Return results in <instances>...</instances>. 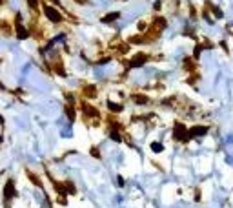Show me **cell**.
<instances>
[{"mask_svg":"<svg viewBox=\"0 0 233 208\" xmlns=\"http://www.w3.org/2000/svg\"><path fill=\"white\" fill-rule=\"evenodd\" d=\"M166 26H168V20L164 17H155V20L151 22V26L148 27V31H144V35H135V37L129 39V42L131 44H148V42H153L160 37V33L164 31Z\"/></svg>","mask_w":233,"mask_h":208,"instance_id":"cell-1","label":"cell"},{"mask_svg":"<svg viewBox=\"0 0 233 208\" xmlns=\"http://www.w3.org/2000/svg\"><path fill=\"white\" fill-rule=\"evenodd\" d=\"M173 139L177 143H190L191 141V137H190V133H188V128L182 124V123H175V128H173Z\"/></svg>","mask_w":233,"mask_h":208,"instance_id":"cell-2","label":"cell"},{"mask_svg":"<svg viewBox=\"0 0 233 208\" xmlns=\"http://www.w3.org/2000/svg\"><path fill=\"white\" fill-rule=\"evenodd\" d=\"M80 111H82V115H84V119H100V113H98V110L95 106H91V104L88 102H80Z\"/></svg>","mask_w":233,"mask_h":208,"instance_id":"cell-3","label":"cell"},{"mask_svg":"<svg viewBox=\"0 0 233 208\" xmlns=\"http://www.w3.org/2000/svg\"><path fill=\"white\" fill-rule=\"evenodd\" d=\"M44 15L47 17V20H51L53 24H60L64 20V17L60 15V11L55 9V7H51V6H44Z\"/></svg>","mask_w":233,"mask_h":208,"instance_id":"cell-4","label":"cell"},{"mask_svg":"<svg viewBox=\"0 0 233 208\" xmlns=\"http://www.w3.org/2000/svg\"><path fill=\"white\" fill-rule=\"evenodd\" d=\"M17 195V190H15V181L13 179H9L7 181V185L4 188V199H6V208H11L9 206V199L11 197H15Z\"/></svg>","mask_w":233,"mask_h":208,"instance_id":"cell-5","label":"cell"},{"mask_svg":"<svg viewBox=\"0 0 233 208\" xmlns=\"http://www.w3.org/2000/svg\"><path fill=\"white\" fill-rule=\"evenodd\" d=\"M148 59H149V55H148V53H137L135 57H133V59H131V60L128 62V68L131 69V68H138V66H144Z\"/></svg>","mask_w":233,"mask_h":208,"instance_id":"cell-6","label":"cell"},{"mask_svg":"<svg viewBox=\"0 0 233 208\" xmlns=\"http://www.w3.org/2000/svg\"><path fill=\"white\" fill-rule=\"evenodd\" d=\"M20 20H22V17L20 15H17V20H15V27H17V37H18L20 40H24V39H27L31 33H29V29H26L22 24H20Z\"/></svg>","mask_w":233,"mask_h":208,"instance_id":"cell-7","label":"cell"},{"mask_svg":"<svg viewBox=\"0 0 233 208\" xmlns=\"http://www.w3.org/2000/svg\"><path fill=\"white\" fill-rule=\"evenodd\" d=\"M208 131H210L208 126H193L191 130H188V133H190L191 139H193V137H202V135H206Z\"/></svg>","mask_w":233,"mask_h":208,"instance_id":"cell-8","label":"cell"},{"mask_svg":"<svg viewBox=\"0 0 233 208\" xmlns=\"http://www.w3.org/2000/svg\"><path fill=\"white\" fill-rule=\"evenodd\" d=\"M131 101L138 106H146V104L149 102V97L148 95H142V93H133L131 95Z\"/></svg>","mask_w":233,"mask_h":208,"instance_id":"cell-9","label":"cell"},{"mask_svg":"<svg viewBox=\"0 0 233 208\" xmlns=\"http://www.w3.org/2000/svg\"><path fill=\"white\" fill-rule=\"evenodd\" d=\"M51 179V177H49ZM51 183H53V186H55V192H57L58 195H67L69 192H67V188H66V183H58V181H55V179H51Z\"/></svg>","mask_w":233,"mask_h":208,"instance_id":"cell-10","label":"cell"},{"mask_svg":"<svg viewBox=\"0 0 233 208\" xmlns=\"http://www.w3.org/2000/svg\"><path fill=\"white\" fill-rule=\"evenodd\" d=\"M64 111H66V115H67V119H69L71 123H75V121H77V111H75V108H73V104H66V108H64Z\"/></svg>","mask_w":233,"mask_h":208,"instance_id":"cell-11","label":"cell"},{"mask_svg":"<svg viewBox=\"0 0 233 208\" xmlns=\"http://www.w3.org/2000/svg\"><path fill=\"white\" fill-rule=\"evenodd\" d=\"M82 93H84L88 99H95V97H97V93H98L97 86H86V88L82 89Z\"/></svg>","mask_w":233,"mask_h":208,"instance_id":"cell-12","label":"cell"},{"mask_svg":"<svg viewBox=\"0 0 233 208\" xmlns=\"http://www.w3.org/2000/svg\"><path fill=\"white\" fill-rule=\"evenodd\" d=\"M108 110H109V111H113V113H120V111H124V104L108 101Z\"/></svg>","mask_w":233,"mask_h":208,"instance_id":"cell-13","label":"cell"},{"mask_svg":"<svg viewBox=\"0 0 233 208\" xmlns=\"http://www.w3.org/2000/svg\"><path fill=\"white\" fill-rule=\"evenodd\" d=\"M118 19H120V13H118V11H113V13H108L106 17H102V22L108 24V22H115V20H118Z\"/></svg>","mask_w":233,"mask_h":208,"instance_id":"cell-14","label":"cell"},{"mask_svg":"<svg viewBox=\"0 0 233 208\" xmlns=\"http://www.w3.org/2000/svg\"><path fill=\"white\" fill-rule=\"evenodd\" d=\"M195 66H197V60H193V59H184V69H188V71H191L193 73V69H195Z\"/></svg>","mask_w":233,"mask_h":208,"instance_id":"cell-15","label":"cell"},{"mask_svg":"<svg viewBox=\"0 0 233 208\" xmlns=\"http://www.w3.org/2000/svg\"><path fill=\"white\" fill-rule=\"evenodd\" d=\"M118 133H120V131H116V130H109V137H111L115 143H122V141H124V137H122V135H118Z\"/></svg>","mask_w":233,"mask_h":208,"instance_id":"cell-16","label":"cell"},{"mask_svg":"<svg viewBox=\"0 0 233 208\" xmlns=\"http://www.w3.org/2000/svg\"><path fill=\"white\" fill-rule=\"evenodd\" d=\"M27 175H29V179H31V183H33V185H37V186L42 188V181H40L39 175H35V173H31V172H27Z\"/></svg>","mask_w":233,"mask_h":208,"instance_id":"cell-17","label":"cell"},{"mask_svg":"<svg viewBox=\"0 0 233 208\" xmlns=\"http://www.w3.org/2000/svg\"><path fill=\"white\" fill-rule=\"evenodd\" d=\"M151 150H153L155 153H160V152L164 150V146L160 144V143H151Z\"/></svg>","mask_w":233,"mask_h":208,"instance_id":"cell-18","label":"cell"},{"mask_svg":"<svg viewBox=\"0 0 233 208\" xmlns=\"http://www.w3.org/2000/svg\"><path fill=\"white\" fill-rule=\"evenodd\" d=\"M64 183H66V188L69 190V193H77V188H75L73 183H69V181H64Z\"/></svg>","mask_w":233,"mask_h":208,"instance_id":"cell-19","label":"cell"},{"mask_svg":"<svg viewBox=\"0 0 233 208\" xmlns=\"http://www.w3.org/2000/svg\"><path fill=\"white\" fill-rule=\"evenodd\" d=\"M210 7H211V11H213L215 15H217V19H222V11L219 7H215V6H210Z\"/></svg>","mask_w":233,"mask_h":208,"instance_id":"cell-20","label":"cell"},{"mask_svg":"<svg viewBox=\"0 0 233 208\" xmlns=\"http://www.w3.org/2000/svg\"><path fill=\"white\" fill-rule=\"evenodd\" d=\"M89 153H91L93 157H97V159H100V152H98V148H95V146L91 148V152H89Z\"/></svg>","mask_w":233,"mask_h":208,"instance_id":"cell-21","label":"cell"},{"mask_svg":"<svg viewBox=\"0 0 233 208\" xmlns=\"http://www.w3.org/2000/svg\"><path fill=\"white\" fill-rule=\"evenodd\" d=\"M27 2H29V7L31 9H37L39 7V0H27Z\"/></svg>","mask_w":233,"mask_h":208,"instance_id":"cell-22","label":"cell"},{"mask_svg":"<svg viewBox=\"0 0 233 208\" xmlns=\"http://www.w3.org/2000/svg\"><path fill=\"white\" fill-rule=\"evenodd\" d=\"M138 29L144 33V29H146V24H144V22H138Z\"/></svg>","mask_w":233,"mask_h":208,"instance_id":"cell-23","label":"cell"},{"mask_svg":"<svg viewBox=\"0 0 233 208\" xmlns=\"http://www.w3.org/2000/svg\"><path fill=\"white\" fill-rule=\"evenodd\" d=\"M2 4H4V0H0V6H2Z\"/></svg>","mask_w":233,"mask_h":208,"instance_id":"cell-24","label":"cell"},{"mask_svg":"<svg viewBox=\"0 0 233 208\" xmlns=\"http://www.w3.org/2000/svg\"><path fill=\"white\" fill-rule=\"evenodd\" d=\"M124 2H126V0H124Z\"/></svg>","mask_w":233,"mask_h":208,"instance_id":"cell-25","label":"cell"}]
</instances>
